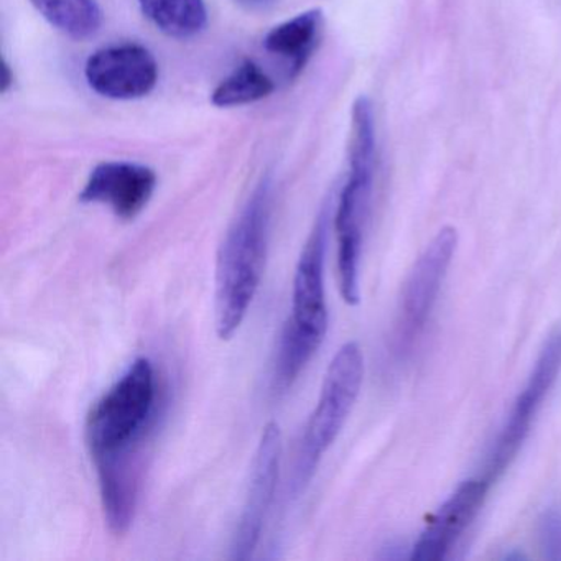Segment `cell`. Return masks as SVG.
<instances>
[{
    "label": "cell",
    "instance_id": "cell-1",
    "mask_svg": "<svg viewBox=\"0 0 561 561\" xmlns=\"http://www.w3.org/2000/svg\"><path fill=\"white\" fill-rule=\"evenodd\" d=\"M159 419L152 360L139 357L94 403L87 419V443L100 479L107 527L123 537L133 527L139 501L144 445Z\"/></svg>",
    "mask_w": 561,
    "mask_h": 561
},
{
    "label": "cell",
    "instance_id": "cell-2",
    "mask_svg": "<svg viewBox=\"0 0 561 561\" xmlns=\"http://www.w3.org/2000/svg\"><path fill=\"white\" fill-rule=\"evenodd\" d=\"M272 185L264 179L226 232L216 265V333H238L261 287L271 229Z\"/></svg>",
    "mask_w": 561,
    "mask_h": 561
},
{
    "label": "cell",
    "instance_id": "cell-3",
    "mask_svg": "<svg viewBox=\"0 0 561 561\" xmlns=\"http://www.w3.org/2000/svg\"><path fill=\"white\" fill-rule=\"evenodd\" d=\"M330 206H323L298 259L291 288V314L278 341L274 369V390L285 393L294 387L305 367L323 344L328 331L324 294Z\"/></svg>",
    "mask_w": 561,
    "mask_h": 561
},
{
    "label": "cell",
    "instance_id": "cell-4",
    "mask_svg": "<svg viewBox=\"0 0 561 561\" xmlns=\"http://www.w3.org/2000/svg\"><path fill=\"white\" fill-rule=\"evenodd\" d=\"M376 176V121L373 104L360 96L351 111L347 175L336 211L334 231L337 238V274L343 300L356 307L360 300L359 262L363 252L364 228L373 198Z\"/></svg>",
    "mask_w": 561,
    "mask_h": 561
},
{
    "label": "cell",
    "instance_id": "cell-5",
    "mask_svg": "<svg viewBox=\"0 0 561 561\" xmlns=\"http://www.w3.org/2000/svg\"><path fill=\"white\" fill-rule=\"evenodd\" d=\"M363 380V350L356 341H350L340 347L328 366L320 399L305 426L291 484L295 494L305 491L324 453L340 436L359 397Z\"/></svg>",
    "mask_w": 561,
    "mask_h": 561
},
{
    "label": "cell",
    "instance_id": "cell-6",
    "mask_svg": "<svg viewBox=\"0 0 561 561\" xmlns=\"http://www.w3.org/2000/svg\"><path fill=\"white\" fill-rule=\"evenodd\" d=\"M456 245H458L456 229L446 226L439 229L438 234L432 239L413 264L403 287L396 334H393V346L399 356L412 353L422 337L438 300L443 282L448 275Z\"/></svg>",
    "mask_w": 561,
    "mask_h": 561
},
{
    "label": "cell",
    "instance_id": "cell-7",
    "mask_svg": "<svg viewBox=\"0 0 561 561\" xmlns=\"http://www.w3.org/2000/svg\"><path fill=\"white\" fill-rule=\"evenodd\" d=\"M560 370L561 330L558 328L545 341L543 347L535 360L534 369H531L524 389L515 399L507 422L495 442L494 451H492L488 471L484 474L489 481L494 482L520 451L538 412L543 407L545 399L557 382Z\"/></svg>",
    "mask_w": 561,
    "mask_h": 561
},
{
    "label": "cell",
    "instance_id": "cell-8",
    "mask_svg": "<svg viewBox=\"0 0 561 561\" xmlns=\"http://www.w3.org/2000/svg\"><path fill=\"white\" fill-rule=\"evenodd\" d=\"M280 459V426L277 422H268L262 430L261 439H259L257 449L252 459L248 494H245L241 517H239L238 527L232 537V560H249L261 541L265 518L271 511L275 489H277Z\"/></svg>",
    "mask_w": 561,
    "mask_h": 561
},
{
    "label": "cell",
    "instance_id": "cell-9",
    "mask_svg": "<svg viewBox=\"0 0 561 561\" xmlns=\"http://www.w3.org/2000/svg\"><path fill=\"white\" fill-rule=\"evenodd\" d=\"M84 77L91 90L107 100H140L156 90L159 64L142 45H110L88 58Z\"/></svg>",
    "mask_w": 561,
    "mask_h": 561
},
{
    "label": "cell",
    "instance_id": "cell-10",
    "mask_svg": "<svg viewBox=\"0 0 561 561\" xmlns=\"http://www.w3.org/2000/svg\"><path fill=\"white\" fill-rule=\"evenodd\" d=\"M157 188L149 167L134 162H103L90 173L81 190V203L104 205L123 221H133L146 209Z\"/></svg>",
    "mask_w": 561,
    "mask_h": 561
},
{
    "label": "cell",
    "instance_id": "cell-11",
    "mask_svg": "<svg viewBox=\"0 0 561 561\" xmlns=\"http://www.w3.org/2000/svg\"><path fill=\"white\" fill-rule=\"evenodd\" d=\"M491 484L485 478L468 479L459 484L420 534L410 560L439 561L448 558L449 551L481 512Z\"/></svg>",
    "mask_w": 561,
    "mask_h": 561
},
{
    "label": "cell",
    "instance_id": "cell-12",
    "mask_svg": "<svg viewBox=\"0 0 561 561\" xmlns=\"http://www.w3.org/2000/svg\"><path fill=\"white\" fill-rule=\"evenodd\" d=\"M323 34V12L320 9L301 12L272 28L264 38L265 51L287 64L288 77H300L320 45Z\"/></svg>",
    "mask_w": 561,
    "mask_h": 561
},
{
    "label": "cell",
    "instance_id": "cell-13",
    "mask_svg": "<svg viewBox=\"0 0 561 561\" xmlns=\"http://www.w3.org/2000/svg\"><path fill=\"white\" fill-rule=\"evenodd\" d=\"M139 5L157 31L176 41L196 37L208 24L205 0H139Z\"/></svg>",
    "mask_w": 561,
    "mask_h": 561
},
{
    "label": "cell",
    "instance_id": "cell-14",
    "mask_svg": "<svg viewBox=\"0 0 561 561\" xmlns=\"http://www.w3.org/2000/svg\"><path fill=\"white\" fill-rule=\"evenodd\" d=\"M38 14L68 37L84 41L98 34L103 11L96 0H31Z\"/></svg>",
    "mask_w": 561,
    "mask_h": 561
},
{
    "label": "cell",
    "instance_id": "cell-15",
    "mask_svg": "<svg viewBox=\"0 0 561 561\" xmlns=\"http://www.w3.org/2000/svg\"><path fill=\"white\" fill-rule=\"evenodd\" d=\"M275 91L272 78L255 61H242L213 90L216 107H241L259 103Z\"/></svg>",
    "mask_w": 561,
    "mask_h": 561
},
{
    "label": "cell",
    "instance_id": "cell-16",
    "mask_svg": "<svg viewBox=\"0 0 561 561\" xmlns=\"http://www.w3.org/2000/svg\"><path fill=\"white\" fill-rule=\"evenodd\" d=\"M538 541L547 560L561 561V508H550L541 515Z\"/></svg>",
    "mask_w": 561,
    "mask_h": 561
},
{
    "label": "cell",
    "instance_id": "cell-17",
    "mask_svg": "<svg viewBox=\"0 0 561 561\" xmlns=\"http://www.w3.org/2000/svg\"><path fill=\"white\" fill-rule=\"evenodd\" d=\"M238 8L248 12H265L274 9L280 0H232Z\"/></svg>",
    "mask_w": 561,
    "mask_h": 561
},
{
    "label": "cell",
    "instance_id": "cell-18",
    "mask_svg": "<svg viewBox=\"0 0 561 561\" xmlns=\"http://www.w3.org/2000/svg\"><path fill=\"white\" fill-rule=\"evenodd\" d=\"M12 83H14V77L11 75V67H9L8 61L4 60V65H2V91L8 93Z\"/></svg>",
    "mask_w": 561,
    "mask_h": 561
}]
</instances>
